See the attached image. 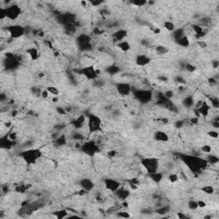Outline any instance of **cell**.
I'll return each mask as SVG.
<instances>
[{
    "instance_id": "1",
    "label": "cell",
    "mask_w": 219,
    "mask_h": 219,
    "mask_svg": "<svg viewBox=\"0 0 219 219\" xmlns=\"http://www.w3.org/2000/svg\"><path fill=\"white\" fill-rule=\"evenodd\" d=\"M184 164L193 172H199L202 169L205 168L208 164L205 158L195 156H183L182 157Z\"/></svg>"
},
{
    "instance_id": "2",
    "label": "cell",
    "mask_w": 219,
    "mask_h": 219,
    "mask_svg": "<svg viewBox=\"0 0 219 219\" xmlns=\"http://www.w3.org/2000/svg\"><path fill=\"white\" fill-rule=\"evenodd\" d=\"M42 155V152L39 149H28L23 151L20 153V156L24 160V162L29 165L34 164L37 160H39Z\"/></svg>"
},
{
    "instance_id": "3",
    "label": "cell",
    "mask_w": 219,
    "mask_h": 219,
    "mask_svg": "<svg viewBox=\"0 0 219 219\" xmlns=\"http://www.w3.org/2000/svg\"><path fill=\"white\" fill-rule=\"evenodd\" d=\"M141 165L145 168L148 174L156 172L158 170L159 163L156 157H144L141 161Z\"/></svg>"
},
{
    "instance_id": "4",
    "label": "cell",
    "mask_w": 219,
    "mask_h": 219,
    "mask_svg": "<svg viewBox=\"0 0 219 219\" xmlns=\"http://www.w3.org/2000/svg\"><path fill=\"white\" fill-rule=\"evenodd\" d=\"M4 10V14L5 17L10 21H15L16 20L21 13V8L18 4H11L9 5L5 8Z\"/></svg>"
},
{
    "instance_id": "5",
    "label": "cell",
    "mask_w": 219,
    "mask_h": 219,
    "mask_svg": "<svg viewBox=\"0 0 219 219\" xmlns=\"http://www.w3.org/2000/svg\"><path fill=\"white\" fill-rule=\"evenodd\" d=\"M88 128L91 132L102 131V120H101V118L94 114L88 115Z\"/></svg>"
},
{
    "instance_id": "6",
    "label": "cell",
    "mask_w": 219,
    "mask_h": 219,
    "mask_svg": "<svg viewBox=\"0 0 219 219\" xmlns=\"http://www.w3.org/2000/svg\"><path fill=\"white\" fill-rule=\"evenodd\" d=\"M7 33H9L11 39H18L25 34L26 29L22 26L16 24L7 27Z\"/></svg>"
},
{
    "instance_id": "7",
    "label": "cell",
    "mask_w": 219,
    "mask_h": 219,
    "mask_svg": "<svg viewBox=\"0 0 219 219\" xmlns=\"http://www.w3.org/2000/svg\"><path fill=\"white\" fill-rule=\"evenodd\" d=\"M81 150L83 151V152H85L89 156H94L95 153H97L99 151L97 143L94 141H87L84 143L81 146Z\"/></svg>"
},
{
    "instance_id": "8",
    "label": "cell",
    "mask_w": 219,
    "mask_h": 219,
    "mask_svg": "<svg viewBox=\"0 0 219 219\" xmlns=\"http://www.w3.org/2000/svg\"><path fill=\"white\" fill-rule=\"evenodd\" d=\"M134 96L141 103L146 104L152 100V93L150 90H136L134 92Z\"/></svg>"
},
{
    "instance_id": "9",
    "label": "cell",
    "mask_w": 219,
    "mask_h": 219,
    "mask_svg": "<svg viewBox=\"0 0 219 219\" xmlns=\"http://www.w3.org/2000/svg\"><path fill=\"white\" fill-rule=\"evenodd\" d=\"M98 71L96 69H94L93 65L87 66V67L80 69V75L85 76L87 80H96L98 77Z\"/></svg>"
},
{
    "instance_id": "10",
    "label": "cell",
    "mask_w": 219,
    "mask_h": 219,
    "mask_svg": "<svg viewBox=\"0 0 219 219\" xmlns=\"http://www.w3.org/2000/svg\"><path fill=\"white\" fill-rule=\"evenodd\" d=\"M116 90L117 94L121 96H128L131 94L132 91V87L129 83L128 82H117L116 84Z\"/></svg>"
},
{
    "instance_id": "11",
    "label": "cell",
    "mask_w": 219,
    "mask_h": 219,
    "mask_svg": "<svg viewBox=\"0 0 219 219\" xmlns=\"http://www.w3.org/2000/svg\"><path fill=\"white\" fill-rule=\"evenodd\" d=\"M104 185H105V188L112 193L116 192L121 187V183L117 180L113 179V178H105L104 180Z\"/></svg>"
},
{
    "instance_id": "12",
    "label": "cell",
    "mask_w": 219,
    "mask_h": 219,
    "mask_svg": "<svg viewBox=\"0 0 219 219\" xmlns=\"http://www.w3.org/2000/svg\"><path fill=\"white\" fill-rule=\"evenodd\" d=\"M128 36V31L126 29H118L112 34V39L115 42H120L122 40H124L125 38Z\"/></svg>"
},
{
    "instance_id": "13",
    "label": "cell",
    "mask_w": 219,
    "mask_h": 219,
    "mask_svg": "<svg viewBox=\"0 0 219 219\" xmlns=\"http://www.w3.org/2000/svg\"><path fill=\"white\" fill-rule=\"evenodd\" d=\"M116 197L118 199V200H126L129 196H130V192L129 190L126 189L125 188H118L116 192H114Z\"/></svg>"
},
{
    "instance_id": "14",
    "label": "cell",
    "mask_w": 219,
    "mask_h": 219,
    "mask_svg": "<svg viewBox=\"0 0 219 219\" xmlns=\"http://www.w3.org/2000/svg\"><path fill=\"white\" fill-rule=\"evenodd\" d=\"M151 63V58L146 54H140L137 55L135 58V63L138 66H146Z\"/></svg>"
},
{
    "instance_id": "15",
    "label": "cell",
    "mask_w": 219,
    "mask_h": 219,
    "mask_svg": "<svg viewBox=\"0 0 219 219\" xmlns=\"http://www.w3.org/2000/svg\"><path fill=\"white\" fill-rule=\"evenodd\" d=\"M80 186L81 187L82 189H84L86 192H90L92 191L94 188V183L93 181L89 178H84L80 182Z\"/></svg>"
},
{
    "instance_id": "16",
    "label": "cell",
    "mask_w": 219,
    "mask_h": 219,
    "mask_svg": "<svg viewBox=\"0 0 219 219\" xmlns=\"http://www.w3.org/2000/svg\"><path fill=\"white\" fill-rule=\"evenodd\" d=\"M154 140L158 142H168L170 141V136L169 134L164 132V131H161V130H157L154 134Z\"/></svg>"
},
{
    "instance_id": "17",
    "label": "cell",
    "mask_w": 219,
    "mask_h": 219,
    "mask_svg": "<svg viewBox=\"0 0 219 219\" xmlns=\"http://www.w3.org/2000/svg\"><path fill=\"white\" fill-rule=\"evenodd\" d=\"M27 55L30 58L32 61H36L40 58V51L36 47H29L26 50Z\"/></svg>"
},
{
    "instance_id": "18",
    "label": "cell",
    "mask_w": 219,
    "mask_h": 219,
    "mask_svg": "<svg viewBox=\"0 0 219 219\" xmlns=\"http://www.w3.org/2000/svg\"><path fill=\"white\" fill-rule=\"evenodd\" d=\"M195 110L198 111V113L200 114V116H207L208 114H209V112H210V110H211V106L206 102H204L203 105L200 107H199L198 109Z\"/></svg>"
},
{
    "instance_id": "19",
    "label": "cell",
    "mask_w": 219,
    "mask_h": 219,
    "mask_svg": "<svg viewBox=\"0 0 219 219\" xmlns=\"http://www.w3.org/2000/svg\"><path fill=\"white\" fill-rule=\"evenodd\" d=\"M116 47L120 50V51H123V52H128V51H130L131 50V45H130V43L128 41V40H122V41H120V42H117L116 43Z\"/></svg>"
},
{
    "instance_id": "20",
    "label": "cell",
    "mask_w": 219,
    "mask_h": 219,
    "mask_svg": "<svg viewBox=\"0 0 219 219\" xmlns=\"http://www.w3.org/2000/svg\"><path fill=\"white\" fill-rule=\"evenodd\" d=\"M149 177H150V179H151L153 182H155V183H159L160 182H162V180H163V178H164V175H163V173L156 171V172L149 174Z\"/></svg>"
},
{
    "instance_id": "21",
    "label": "cell",
    "mask_w": 219,
    "mask_h": 219,
    "mask_svg": "<svg viewBox=\"0 0 219 219\" xmlns=\"http://www.w3.org/2000/svg\"><path fill=\"white\" fill-rule=\"evenodd\" d=\"M177 45L180 46L181 47H184V48H187L190 46V40L188 39V37L187 35H184L182 36V38H180L179 40H175Z\"/></svg>"
},
{
    "instance_id": "22",
    "label": "cell",
    "mask_w": 219,
    "mask_h": 219,
    "mask_svg": "<svg viewBox=\"0 0 219 219\" xmlns=\"http://www.w3.org/2000/svg\"><path fill=\"white\" fill-rule=\"evenodd\" d=\"M170 206L169 204H165V205L159 206L155 211V212L158 215H165L166 213L170 212Z\"/></svg>"
},
{
    "instance_id": "23",
    "label": "cell",
    "mask_w": 219,
    "mask_h": 219,
    "mask_svg": "<svg viewBox=\"0 0 219 219\" xmlns=\"http://www.w3.org/2000/svg\"><path fill=\"white\" fill-rule=\"evenodd\" d=\"M205 160L207 161L208 164H218L219 163L218 157L215 154H211V153L207 155V157H205Z\"/></svg>"
},
{
    "instance_id": "24",
    "label": "cell",
    "mask_w": 219,
    "mask_h": 219,
    "mask_svg": "<svg viewBox=\"0 0 219 219\" xmlns=\"http://www.w3.org/2000/svg\"><path fill=\"white\" fill-rule=\"evenodd\" d=\"M69 212H68V210L67 209H63V210H60V211H58L54 213V216L57 218L58 219H63L68 218L69 215Z\"/></svg>"
},
{
    "instance_id": "25",
    "label": "cell",
    "mask_w": 219,
    "mask_h": 219,
    "mask_svg": "<svg viewBox=\"0 0 219 219\" xmlns=\"http://www.w3.org/2000/svg\"><path fill=\"white\" fill-rule=\"evenodd\" d=\"M106 72L110 76H114V75H116L120 72V68L116 65H111L106 69Z\"/></svg>"
},
{
    "instance_id": "26",
    "label": "cell",
    "mask_w": 219,
    "mask_h": 219,
    "mask_svg": "<svg viewBox=\"0 0 219 219\" xmlns=\"http://www.w3.org/2000/svg\"><path fill=\"white\" fill-rule=\"evenodd\" d=\"M155 51H156L157 54L158 55H165L169 52V49L164 46L159 45L155 47Z\"/></svg>"
},
{
    "instance_id": "27",
    "label": "cell",
    "mask_w": 219,
    "mask_h": 219,
    "mask_svg": "<svg viewBox=\"0 0 219 219\" xmlns=\"http://www.w3.org/2000/svg\"><path fill=\"white\" fill-rule=\"evenodd\" d=\"M164 27L167 31L170 32H174L176 28H175V23L171 21H165L164 22Z\"/></svg>"
},
{
    "instance_id": "28",
    "label": "cell",
    "mask_w": 219,
    "mask_h": 219,
    "mask_svg": "<svg viewBox=\"0 0 219 219\" xmlns=\"http://www.w3.org/2000/svg\"><path fill=\"white\" fill-rule=\"evenodd\" d=\"M200 190L204 193L205 194H208V195H210V194H213L214 193V192H215V188H213L212 186H211V185H204V187L200 188Z\"/></svg>"
},
{
    "instance_id": "29",
    "label": "cell",
    "mask_w": 219,
    "mask_h": 219,
    "mask_svg": "<svg viewBox=\"0 0 219 219\" xmlns=\"http://www.w3.org/2000/svg\"><path fill=\"white\" fill-rule=\"evenodd\" d=\"M67 142V140H66V137L65 135H60L58 138H57L55 141H54V143L58 146H64Z\"/></svg>"
},
{
    "instance_id": "30",
    "label": "cell",
    "mask_w": 219,
    "mask_h": 219,
    "mask_svg": "<svg viewBox=\"0 0 219 219\" xmlns=\"http://www.w3.org/2000/svg\"><path fill=\"white\" fill-rule=\"evenodd\" d=\"M46 90L48 91V93L55 97H57L59 94V90L58 89V87H53V86H49L46 87Z\"/></svg>"
},
{
    "instance_id": "31",
    "label": "cell",
    "mask_w": 219,
    "mask_h": 219,
    "mask_svg": "<svg viewBox=\"0 0 219 219\" xmlns=\"http://www.w3.org/2000/svg\"><path fill=\"white\" fill-rule=\"evenodd\" d=\"M179 175H177L176 173H170L169 175H168V180L170 181V182L171 183H175L178 182L179 180Z\"/></svg>"
},
{
    "instance_id": "32",
    "label": "cell",
    "mask_w": 219,
    "mask_h": 219,
    "mask_svg": "<svg viewBox=\"0 0 219 219\" xmlns=\"http://www.w3.org/2000/svg\"><path fill=\"white\" fill-rule=\"evenodd\" d=\"M188 207L190 210H192V211H196L199 208V205H198V203H197L196 200H191L188 201Z\"/></svg>"
},
{
    "instance_id": "33",
    "label": "cell",
    "mask_w": 219,
    "mask_h": 219,
    "mask_svg": "<svg viewBox=\"0 0 219 219\" xmlns=\"http://www.w3.org/2000/svg\"><path fill=\"white\" fill-rule=\"evenodd\" d=\"M184 69L186 71H188L189 73H192V72H194L196 70V66H194L193 64L189 63H184Z\"/></svg>"
},
{
    "instance_id": "34",
    "label": "cell",
    "mask_w": 219,
    "mask_h": 219,
    "mask_svg": "<svg viewBox=\"0 0 219 219\" xmlns=\"http://www.w3.org/2000/svg\"><path fill=\"white\" fill-rule=\"evenodd\" d=\"M193 104H194V102H193V98L192 97H187V98H185V99H184V101H183V105H184L186 107H188V108L193 106Z\"/></svg>"
},
{
    "instance_id": "35",
    "label": "cell",
    "mask_w": 219,
    "mask_h": 219,
    "mask_svg": "<svg viewBox=\"0 0 219 219\" xmlns=\"http://www.w3.org/2000/svg\"><path fill=\"white\" fill-rule=\"evenodd\" d=\"M200 151H201L202 152H204V153H205V154H209V153H211V152H212L211 146L205 144V145H204L203 146L200 147Z\"/></svg>"
},
{
    "instance_id": "36",
    "label": "cell",
    "mask_w": 219,
    "mask_h": 219,
    "mask_svg": "<svg viewBox=\"0 0 219 219\" xmlns=\"http://www.w3.org/2000/svg\"><path fill=\"white\" fill-rule=\"evenodd\" d=\"M211 105L213 108L215 109H218L219 107V100L217 97H212V98H211Z\"/></svg>"
},
{
    "instance_id": "37",
    "label": "cell",
    "mask_w": 219,
    "mask_h": 219,
    "mask_svg": "<svg viewBox=\"0 0 219 219\" xmlns=\"http://www.w3.org/2000/svg\"><path fill=\"white\" fill-rule=\"evenodd\" d=\"M207 134H208L210 137L213 138V139H218L219 135L218 132L217 130H210V131L207 132Z\"/></svg>"
},
{
    "instance_id": "38",
    "label": "cell",
    "mask_w": 219,
    "mask_h": 219,
    "mask_svg": "<svg viewBox=\"0 0 219 219\" xmlns=\"http://www.w3.org/2000/svg\"><path fill=\"white\" fill-rule=\"evenodd\" d=\"M132 3L134 5V6H137V7H142L144 5H146L147 3L146 1H140V0H137V1H133Z\"/></svg>"
},
{
    "instance_id": "39",
    "label": "cell",
    "mask_w": 219,
    "mask_h": 219,
    "mask_svg": "<svg viewBox=\"0 0 219 219\" xmlns=\"http://www.w3.org/2000/svg\"><path fill=\"white\" fill-rule=\"evenodd\" d=\"M116 216L118 218H130V215L128 214V212H126V211H120L116 214Z\"/></svg>"
},
{
    "instance_id": "40",
    "label": "cell",
    "mask_w": 219,
    "mask_h": 219,
    "mask_svg": "<svg viewBox=\"0 0 219 219\" xmlns=\"http://www.w3.org/2000/svg\"><path fill=\"white\" fill-rule=\"evenodd\" d=\"M129 186L130 185H135V186H139L140 185V181L137 178H132L128 181Z\"/></svg>"
},
{
    "instance_id": "41",
    "label": "cell",
    "mask_w": 219,
    "mask_h": 219,
    "mask_svg": "<svg viewBox=\"0 0 219 219\" xmlns=\"http://www.w3.org/2000/svg\"><path fill=\"white\" fill-rule=\"evenodd\" d=\"M164 96L166 98H169V99H171L173 98V96H174V94H173V92L171 90H168V91H165L164 93Z\"/></svg>"
},
{
    "instance_id": "42",
    "label": "cell",
    "mask_w": 219,
    "mask_h": 219,
    "mask_svg": "<svg viewBox=\"0 0 219 219\" xmlns=\"http://www.w3.org/2000/svg\"><path fill=\"white\" fill-rule=\"evenodd\" d=\"M198 46L200 47L201 49H206L207 46H208L207 43L205 41H203V40H199L198 41Z\"/></svg>"
},
{
    "instance_id": "43",
    "label": "cell",
    "mask_w": 219,
    "mask_h": 219,
    "mask_svg": "<svg viewBox=\"0 0 219 219\" xmlns=\"http://www.w3.org/2000/svg\"><path fill=\"white\" fill-rule=\"evenodd\" d=\"M103 3H104L103 1H90V2H89V3H90V4H92L94 7L99 6V5H101Z\"/></svg>"
},
{
    "instance_id": "44",
    "label": "cell",
    "mask_w": 219,
    "mask_h": 219,
    "mask_svg": "<svg viewBox=\"0 0 219 219\" xmlns=\"http://www.w3.org/2000/svg\"><path fill=\"white\" fill-rule=\"evenodd\" d=\"M175 80V81H176L177 83H179V84H185V83H186V80L182 78V77H181V76H176Z\"/></svg>"
},
{
    "instance_id": "45",
    "label": "cell",
    "mask_w": 219,
    "mask_h": 219,
    "mask_svg": "<svg viewBox=\"0 0 219 219\" xmlns=\"http://www.w3.org/2000/svg\"><path fill=\"white\" fill-rule=\"evenodd\" d=\"M197 203H198V205H199V208H204L206 206V203L202 200H197Z\"/></svg>"
},
{
    "instance_id": "46",
    "label": "cell",
    "mask_w": 219,
    "mask_h": 219,
    "mask_svg": "<svg viewBox=\"0 0 219 219\" xmlns=\"http://www.w3.org/2000/svg\"><path fill=\"white\" fill-rule=\"evenodd\" d=\"M177 218L180 219L188 218V216H186V215H185V214H183L182 212H178V213H177Z\"/></svg>"
},
{
    "instance_id": "47",
    "label": "cell",
    "mask_w": 219,
    "mask_h": 219,
    "mask_svg": "<svg viewBox=\"0 0 219 219\" xmlns=\"http://www.w3.org/2000/svg\"><path fill=\"white\" fill-rule=\"evenodd\" d=\"M179 177H182L184 181H188V176H187V175L184 173V171H181L180 172V175H179Z\"/></svg>"
},
{
    "instance_id": "48",
    "label": "cell",
    "mask_w": 219,
    "mask_h": 219,
    "mask_svg": "<svg viewBox=\"0 0 219 219\" xmlns=\"http://www.w3.org/2000/svg\"><path fill=\"white\" fill-rule=\"evenodd\" d=\"M208 82H209L210 84L214 85V84H216V83H217V80L215 79V77H211V78L208 79Z\"/></svg>"
},
{
    "instance_id": "49",
    "label": "cell",
    "mask_w": 219,
    "mask_h": 219,
    "mask_svg": "<svg viewBox=\"0 0 219 219\" xmlns=\"http://www.w3.org/2000/svg\"><path fill=\"white\" fill-rule=\"evenodd\" d=\"M175 125L176 128H182V126L184 125V123H183V122H182V121H178V122L175 123Z\"/></svg>"
},
{
    "instance_id": "50",
    "label": "cell",
    "mask_w": 219,
    "mask_h": 219,
    "mask_svg": "<svg viewBox=\"0 0 219 219\" xmlns=\"http://www.w3.org/2000/svg\"><path fill=\"white\" fill-rule=\"evenodd\" d=\"M49 94H50L48 93V91H47L46 89L41 92V95H42V97H43V98H47V97L49 96Z\"/></svg>"
},
{
    "instance_id": "51",
    "label": "cell",
    "mask_w": 219,
    "mask_h": 219,
    "mask_svg": "<svg viewBox=\"0 0 219 219\" xmlns=\"http://www.w3.org/2000/svg\"><path fill=\"white\" fill-rule=\"evenodd\" d=\"M212 66L214 69H218L219 66V62L218 60H215V61H212Z\"/></svg>"
},
{
    "instance_id": "52",
    "label": "cell",
    "mask_w": 219,
    "mask_h": 219,
    "mask_svg": "<svg viewBox=\"0 0 219 219\" xmlns=\"http://www.w3.org/2000/svg\"><path fill=\"white\" fill-rule=\"evenodd\" d=\"M158 79H159L160 80H162L163 82H166V81L168 80V78H167L166 76H159Z\"/></svg>"
},
{
    "instance_id": "53",
    "label": "cell",
    "mask_w": 219,
    "mask_h": 219,
    "mask_svg": "<svg viewBox=\"0 0 219 219\" xmlns=\"http://www.w3.org/2000/svg\"><path fill=\"white\" fill-rule=\"evenodd\" d=\"M116 154V152H114V151H110L109 153H108V155H109L110 157H112L115 156Z\"/></svg>"
},
{
    "instance_id": "54",
    "label": "cell",
    "mask_w": 219,
    "mask_h": 219,
    "mask_svg": "<svg viewBox=\"0 0 219 219\" xmlns=\"http://www.w3.org/2000/svg\"><path fill=\"white\" fill-rule=\"evenodd\" d=\"M153 33H154L155 34H158V33H160V29H159L158 28H156L153 30Z\"/></svg>"
},
{
    "instance_id": "55",
    "label": "cell",
    "mask_w": 219,
    "mask_h": 219,
    "mask_svg": "<svg viewBox=\"0 0 219 219\" xmlns=\"http://www.w3.org/2000/svg\"><path fill=\"white\" fill-rule=\"evenodd\" d=\"M54 56L55 57H58L59 56V52L58 51H54Z\"/></svg>"
}]
</instances>
